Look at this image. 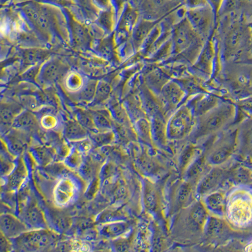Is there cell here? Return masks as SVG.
Returning a JSON list of instances; mask_svg holds the SVG:
<instances>
[{"label": "cell", "instance_id": "obj_1", "mask_svg": "<svg viewBox=\"0 0 252 252\" xmlns=\"http://www.w3.org/2000/svg\"><path fill=\"white\" fill-rule=\"evenodd\" d=\"M210 215L200 199L173 216L171 230L173 232L204 234V229Z\"/></svg>", "mask_w": 252, "mask_h": 252}, {"label": "cell", "instance_id": "obj_2", "mask_svg": "<svg viewBox=\"0 0 252 252\" xmlns=\"http://www.w3.org/2000/svg\"><path fill=\"white\" fill-rule=\"evenodd\" d=\"M233 117V108L225 105L215 108L201 116L192 135L194 141L207 138L222 131L230 123Z\"/></svg>", "mask_w": 252, "mask_h": 252}, {"label": "cell", "instance_id": "obj_3", "mask_svg": "<svg viewBox=\"0 0 252 252\" xmlns=\"http://www.w3.org/2000/svg\"><path fill=\"white\" fill-rule=\"evenodd\" d=\"M59 235L49 228L31 229L12 240L15 252H44L59 240Z\"/></svg>", "mask_w": 252, "mask_h": 252}, {"label": "cell", "instance_id": "obj_4", "mask_svg": "<svg viewBox=\"0 0 252 252\" xmlns=\"http://www.w3.org/2000/svg\"><path fill=\"white\" fill-rule=\"evenodd\" d=\"M236 132H226L214 142L205 154L211 166L228 165L238 148V138Z\"/></svg>", "mask_w": 252, "mask_h": 252}, {"label": "cell", "instance_id": "obj_5", "mask_svg": "<svg viewBox=\"0 0 252 252\" xmlns=\"http://www.w3.org/2000/svg\"><path fill=\"white\" fill-rule=\"evenodd\" d=\"M168 211L169 215H175L197 199L196 186L182 179L173 182L168 191Z\"/></svg>", "mask_w": 252, "mask_h": 252}, {"label": "cell", "instance_id": "obj_6", "mask_svg": "<svg viewBox=\"0 0 252 252\" xmlns=\"http://www.w3.org/2000/svg\"><path fill=\"white\" fill-rule=\"evenodd\" d=\"M195 126L192 109L188 106L179 108L167 123L168 140H183L192 135Z\"/></svg>", "mask_w": 252, "mask_h": 252}, {"label": "cell", "instance_id": "obj_7", "mask_svg": "<svg viewBox=\"0 0 252 252\" xmlns=\"http://www.w3.org/2000/svg\"><path fill=\"white\" fill-rule=\"evenodd\" d=\"M230 168L228 164L224 166H212L204 175L196 187V196L198 199L216 190L223 188L228 182Z\"/></svg>", "mask_w": 252, "mask_h": 252}, {"label": "cell", "instance_id": "obj_8", "mask_svg": "<svg viewBox=\"0 0 252 252\" xmlns=\"http://www.w3.org/2000/svg\"><path fill=\"white\" fill-rule=\"evenodd\" d=\"M142 201L144 208L152 215H160L163 206V194L160 187L154 179L146 177L143 182Z\"/></svg>", "mask_w": 252, "mask_h": 252}, {"label": "cell", "instance_id": "obj_9", "mask_svg": "<svg viewBox=\"0 0 252 252\" xmlns=\"http://www.w3.org/2000/svg\"><path fill=\"white\" fill-rule=\"evenodd\" d=\"M0 227L2 235L10 240L31 230L23 220L11 213L2 214L0 218Z\"/></svg>", "mask_w": 252, "mask_h": 252}, {"label": "cell", "instance_id": "obj_10", "mask_svg": "<svg viewBox=\"0 0 252 252\" xmlns=\"http://www.w3.org/2000/svg\"><path fill=\"white\" fill-rule=\"evenodd\" d=\"M228 195L226 191L220 189L208 193L201 198V201L210 215L216 217H226Z\"/></svg>", "mask_w": 252, "mask_h": 252}, {"label": "cell", "instance_id": "obj_11", "mask_svg": "<svg viewBox=\"0 0 252 252\" xmlns=\"http://www.w3.org/2000/svg\"><path fill=\"white\" fill-rule=\"evenodd\" d=\"M132 231L130 222L123 220L102 222L98 227L101 237L111 241L127 235Z\"/></svg>", "mask_w": 252, "mask_h": 252}, {"label": "cell", "instance_id": "obj_12", "mask_svg": "<svg viewBox=\"0 0 252 252\" xmlns=\"http://www.w3.org/2000/svg\"><path fill=\"white\" fill-rule=\"evenodd\" d=\"M198 33L190 22H182L175 29L173 35V45L177 53L186 50L196 39Z\"/></svg>", "mask_w": 252, "mask_h": 252}, {"label": "cell", "instance_id": "obj_13", "mask_svg": "<svg viewBox=\"0 0 252 252\" xmlns=\"http://www.w3.org/2000/svg\"><path fill=\"white\" fill-rule=\"evenodd\" d=\"M22 220L31 229L47 228L44 213L32 199L30 200L25 207L22 213Z\"/></svg>", "mask_w": 252, "mask_h": 252}, {"label": "cell", "instance_id": "obj_14", "mask_svg": "<svg viewBox=\"0 0 252 252\" xmlns=\"http://www.w3.org/2000/svg\"><path fill=\"white\" fill-rule=\"evenodd\" d=\"M189 22L197 33L206 34L210 31L213 23V13L208 8L193 9L189 13Z\"/></svg>", "mask_w": 252, "mask_h": 252}, {"label": "cell", "instance_id": "obj_15", "mask_svg": "<svg viewBox=\"0 0 252 252\" xmlns=\"http://www.w3.org/2000/svg\"><path fill=\"white\" fill-rule=\"evenodd\" d=\"M211 167L212 166L209 165L207 161L204 150L203 154L189 166L182 175V179L197 187L202 178Z\"/></svg>", "mask_w": 252, "mask_h": 252}, {"label": "cell", "instance_id": "obj_16", "mask_svg": "<svg viewBox=\"0 0 252 252\" xmlns=\"http://www.w3.org/2000/svg\"><path fill=\"white\" fill-rule=\"evenodd\" d=\"M136 163L141 172L150 179L159 177L165 170L158 159L145 153L139 155Z\"/></svg>", "mask_w": 252, "mask_h": 252}, {"label": "cell", "instance_id": "obj_17", "mask_svg": "<svg viewBox=\"0 0 252 252\" xmlns=\"http://www.w3.org/2000/svg\"><path fill=\"white\" fill-rule=\"evenodd\" d=\"M230 230L231 228L228 220L210 215L205 225L203 235L208 238L219 237L230 233Z\"/></svg>", "mask_w": 252, "mask_h": 252}, {"label": "cell", "instance_id": "obj_18", "mask_svg": "<svg viewBox=\"0 0 252 252\" xmlns=\"http://www.w3.org/2000/svg\"><path fill=\"white\" fill-rule=\"evenodd\" d=\"M152 125L153 141L158 146H165L167 145L168 139L167 135V123L161 114L155 115Z\"/></svg>", "mask_w": 252, "mask_h": 252}, {"label": "cell", "instance_id": "obj_19", "mask_svg": "<svg viewBox=\"0 0 252 252\" xmlns=\"http://www.w3.org/2000/svg\"><path fill=\"white\" fill-rule=\"evenodd\" d=\"M28 176V170L23 159H17L14 169L6 176L5 186L9 190H15L20 188Z\"/></svg>", "mask_w": 252, "mask_h": 252}, {"label": "cell", "instance_id": "obj_20", "mask_svg": "<svg viewBox=\"0 0 252 252\" xmlns=\"http://www.w3.org/2000/svg\"><path fill=\"white\" fill-rule=\"evenodd\" d=\"M23 130L16 129L6 136V141L11 154L17 156L28 148L29 138Z\"/></svg>", "mask_w": 252, "mask_h": 252}, {"label": "cell", "instance_id": "obj_21", "mask_svg": "<svg viewBox=\"0 0 252 252\" xmlns=\"http://www.w3.org/2000/svg\"><path fill=\"white\" fill-rule=\"evenodd\" d=\"M184 95L183 90L175 82L168 83L162 89V97L170 108L177 107L183 99Z\"/></svg>", "mask_w": 252, "mask_h": 252}, {"label": "cell", "instance_id": "obj_22", "mask_svg": "<svg viewBox=\"0 0 252 252\" xmlns=\"http://www.w3.org/2000/svg\"><path fill=\"white\" fill-rule=\"evenodd\" d=\"M204 150L199 146L195 145H189L186 146L180 155L179 160V169L182 176L186 170L193 161L203 154Z\"/></svg>", "mask_w": 252, "mask_h": 252}, {"label": "cell", "instance_id": "obj_23", "mask_svg": "<svg viewBox=\"0 0 252 252\" xmlns=\"http://www.w3.org/2000/svg\"><path fill=\"white\" fill-rule=\"evenodd\" d=\"M136 229H132L127 235L111 241L110 248L114 252H132L134 246Z\"/></svg>", "mask_w": 252, "mask_h": 252}, {"label": "cell", "instance_id": "obj_24", "mask_svg": "<svg viewBox=\"0 0 252 252\" xmlns=\"http://www.w3.org/2000/svg\"><path fill=\"white\" fill-rule=\"evenodd\" d=\"M37 125L35 116L31 112L26 111L16 117L12 126L15 129L26 131L34 129Z\"/></svg>", "mask_w": 252, "mask_h": 252}, {"label": "cell", "instance_id": "obj_25", "mask_svg": "<svg viewBox=\"0 0 252 252\" xmlns=\"http://www.w3.org/2000/svg\"><path fill=\"white\" fill-rule=\"evenodd\" d=\"M87 135V130L78 121H70L65 127V136L69 141H82Z\"/></svg>", "mask_w": 252, "mask_h": 252}, {"label": "cell", "instance_id": "obj_26", "mask_svg": "<svg viewBox=\"0 0 252 252\" xmlns=\"http://www.w3.org/2000/svg\"><path fill=\"white\" fill-rule=\"evenodd\" d=\"M245 29L242 27H236L229 33L227 39V47L228 51L235 52L240 48L241 45L244 43L245 39Z\"/></svg>", "mask_w": 252, "mask_h": 252}, {"label": "cell", "instance_id": "obj_27", "mask_svg": "<svg viewBox=\"0 0 252 252\" xmlns=\"http://www.w3.org/2000/svg\"><path fill=\"white\" fill-rule=\"evenodd\" d=\"M238 148L243 154H252V124L245 126L241 130L239 138H238Z\"/></svg>", "mask_w": 252, "mask_h": 252}, {"label": "cell", "instance_id": "obj_28", "mask_svg": "<svg viewBox=\"0 0 252 252\" xmlns=\"http://www.w3.org/2000/svg\"><path fill=\"white\" fill-rule=\"evenodd\" d=\"M61 73V65L56 61H52L45 65L42 71V78L46 82H53Z\"/></svg>", "mask_w": 252, "mask_h": 252}, {"label": "cell", "instance_id": "obj_29", "mask_svg": "<svg viewBox=\"0 0 252 252\" xmlns=\"http://www.w3.org/2000/svg\"><path fill=\"white\" fill-rule=\"evenodd\" d=\"M137 132L140 138L148 144L152 143V125L145 119H140L136 123Z\"/></svg>", "mask_w": 252, "mask_h": 252}, {"label": "cell", "instance_id": "obj_30", "mask_svg": "<svg viewBox=\"0 0 252 252\" xmlns=\"http://www.w3.org/2000/svg\"><path fill=\"white\" fill-rule=\"evenodd\" d=\"M91 137L94 143L100 147L110 145L115 139V134L110 130L94 132Z\"/></svg>", "mask_w": 252, "mask_h": 252}, {"label": "cell", "instance_id": "obj_31", "mask_svg": "<svg viewBox=\"0 0 252 252\" xmlns=\"http://www.w3.org/2000/svg\"><path fill=\"white\" fill-rule=\"evenodd\" d=\"M55 193L58 201L61 203H66L73 194V186L69 182H64L62 184H60Z\"/></svg>", "mask_w": 252, "mask_h": 252}, {"label": "cell", "instance_id": "obj_32", "mask_svg": "<svg viewBox=\"0 0 252 252\" xmlns=\"http://www.w3.org/2000/svg\"><path fill=\"white\" fill-rule=\"evenodd\" d=\"M153 26H154V23L152 22L144 20V21L141 22L136 27V29H135L134 33V41L136 43H139V42L143 40L146 35L148 34L149 32L152 30Z\"/></svg>", "mask_w": 252, "mask_h": 252}, {"label": "cell", "instance_id": "obj_33", "mask_svg": "<svg viewBox=\"0 0 252 252\" xmlns=\"http://www.w3.org/2000/svg\"><path fill=\"white\" fill-rule=\"evenodd\" d=\"M110 91H111V88L109 83L105 82L98 83L96 86L94 100L96 102H100L106 100L109 97Z\"/></svg>", "mask_w": 252, "mask_h": 252}, {"label": "cell", "instance_id": "obj_34", "mask_svg": "<svg viewBox=\"0 0 252 252\" xmlns=\"http://www.w3.org/2000/svg\"><path fill=\"white\" fill-rule=\"evenodd\" d=\"M65 163L71 168H80L83 163L82 153L78 150L72 152L65 158Z\"/></svg>", "mask_w": 252, "mask_h": 252}, {"label": "cell", "instance_id": "obj_35", "mask_svg": "<svg viewBox=\"0 0 252 252\" xmlns=\"http://www.w3.org/2000/svg\"><path fill=\"white\" fill-rule=\"evenodd\" d=\"M93 118L96 129L101 130V131H107L111 129L112 124L104 115L95 113L94 115Z\"/></svg>", "mask_w": 252, "mask_h": 252}, {"label": "cell", "instance_id": "obj_36", "mask_svg": "<svg viewBox=\"0 0 252 252\" xmlns=\"http://www.w3.org/2000/svg\"><path fill=\"white\" fill-rule=\"evenodd\" d=\"M137 19V13L133 9H129L126 10L125 15H123L121 26L125 30L132 28V26L136 22Z\"/></svg>", "mask_w": 252, "mask_h": 252}, {"label": "cell", "instance_id": "obj_37", "mask_svg": "<svg viewBox=\"0 0 252 252\" xmlns=\"http://www.w3.org/2000/svg\"><path fill=\"white\" fill-rule=\"evenodd\" d=\"M78 122L80 123L85 129L94 130L96 129L93 116L87 112H81L78 114Z\"/></svg>", "mask_w": 252, "mask_h": 252}, {"label": "cell", "instance_id": "obj_38", "mask_svg": "<svg viewBox=\"0 0 252 252\" xmlns=\"http://www.w3.org/2000/svg\"><path fill=\"white\" fill-rule=\"evenodd\" d=\"M73 33L77 43L83 44L88 40V33L86 30L81 25L75 23L73 24Z\"/></svg>", "mask_w": 252, "mask_h": 252}, {"label": "cell", "instance_id": "obj_39", "mask_svg": "<svg viewBox=\"0 0 252 252\" xmlns=\"http://www.w3.org/2000/svg\"><path fill=\"white\" fill-rule=\"evenodd\" d=\"M15 114L13 110L8 107L2 108L1 110V122L4 127L13 126L15 121Z\"/></svg>", "mask_w": 252, "mask_h": 252}, {"label": "cell", "instance_id": "obj_40", "mask_svg": "<svg viewBox=\"0 0 252 252\" xmlns=\"http://www.w3.org/2000/svg\"><path fill=\"white\" fill-rule=\"evenodd\" d=\"M34 153L39 163L43 164V165H46L53 158V153L47 148L40 147L37 150H35Z\"/></svg>", "mask_w": 252, "mask_h": 252}, {"label": "cell", "instance_id": "obj_41", "mask_svg": "<svg viewBox=\"0 0 252 252\" xmlns=\"http://www.w3.org/2000/svg\"><path fill=\"white\" fill-rule=\"evenodd\" d=\"M99 24L107 31L112 30L114 24V17L111 12L105 11L101 13L98 19Z\"/></svg>", "mask_w": 252, "mask_h": 252}, {"label": "cell", "instance_id": "obj_42", "mask_svg": "<svg viewBox=\"0 0 252 252\" xmlns=\"http://www.w3.org/2000/svg\"><path fill=\"white\" fill-rule=\"evenodd\" d=\"M45 55L42 51L30 50L25 55V62L27 64H32L43 59Z\"/></svg>", "mask_w": 252, "mask_h": 252}, {"label": "cell", "instance_id": "obj_43", "mask_svg": "<svg viewBox=\"0 0 252 252\" xmlns=\"http://www.w3.org/2000/svg\"><path fill=\"white\" fill-rule=\"evenodd\" d=\"M96 86H97V84L94 81H91L87 83V86L82 92V98L87 101H90L94 98V95H95Z\"/></svg>", "mask_w": 252, "mask_h": 252}, {"label": "cell", "instance_id": "obj_44", "mask_svg": "<svg viewBox=\"0 0 252 252\" xmlns=\"http://www.w3.org/2000/svg\"><path fill=\"white\" fill-rule=\"evenodd\" d=\"M26 17L32 22L36 23L40 15V10L34 5H26L24 8Z\"/></svg>", "mask_w": 252, "mask_h": 252}, {"label": "cell", "instance_id": "obj_45", "mask_svg": "<svg viewBox=\"0 0 252 252\" xmlns=\"http://www.w3.org/2000/svg\"><path fill=\"white\" fill-rule=\"evenodd\" d=\"M35 24L42 30L47 31L51 28V22L50 18L47 15V13L40 11L39 19H38Z\"/></svg>", "mask_w": 252, "mask_h": 252}, {"label": "cell", "instance_id": "obj_46", "mask_svg": "<svg viewBox=\"0 0 252 252\" xmlns=\"http://www.w3.org/2000/svg\"><path fill=\"white\" fill-rule=\"evenodd\" d=\"M114 112L115 118L116 120L118 121L119 122L123 123L126 119L125 110L122 108L116 107Z\"/></svg>", "mask_w": 252, "mask_h": 252}, {"label": "cell", "instance_id": "obj_47", "mask_svg": "<svg viewBox=\"0 0 252 252\" xmlns=\"http://www.w3.org/2000/svg\"><path fill=\"white\" fill-rule=\"evenodd\" d=\"M39 67H33L32 68L29 69L28 71H27L24 75L25 79L26 80H33L37 75L38 72H39Z\"/></svg>", "mask_w": 252, "mask_h": 252}, {"label": "cell", "instance_id": "obj_48", "mask_svg": "<svg viewBox=\"0 0 252 252\" xmlns=\"http://www.w3.org/2000/svg\"><path fill=\"white\" fill-rule=\"evenodd\" d=\"M92 252H114L112 251L111 248L109 249H102L96 250V251H92Z\"/></svg>", "mask_w": 252, "mask_h": 252}]
</instances>
